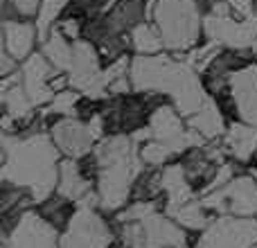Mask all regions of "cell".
<instances>
[{"label": "cell", "mask_w": 257, "mask_h": 248, "mask_svg": "<svg viewBox=\"0 0 257 248\" xmlns=\"http://www.w3.org/2000/svg\"><path fill=\"white\" fill-rule=\"evenodd\" d=\"M61 160L63 156L48 129H36L21 136H3V181L25 187L36 205L57 192Z\"/></svg>", "instance_id": "cell-1"}, {"label": "cell", "mask_w": 257, "mask_h": 248, "mask_svg": "<svg viewBox=\"0 0 257 248\" xmlns=\"http://www.w3.org/2000/svg\"><path fill=\"white\" fill-rule=\"evenodd\" d=\"M133 90L154 93L176 106L183 117H190L208 102L201 75L183 57L172 52L133 54L128 70Z\"/></svg>", "instance_id": "cell-2"}, {"label": "cell", "mask_w": 257, "mask_h": 248, "mask_svg": "<svg viewBox=\"0 0 257 248\" xmlns=\"http://www.w3.org/2000/svg\"><path fill=\"white\" fill-rule=\"evenodd\" d=\"M138 140L133 136H104L93 149L97 160V178L95 192L99 199V210L108 217L117 214L131 203L133 185L145 163L138 151Z\"/></svg>", "instance_id": "cell-3"}, {"label": "cell", "mask_w": 257, "mask_h": 248, "mask_svg": "<svg viewBox=\"0 0 257 248\" xmlns=\"http://www.w3.org/2000/svg\"><path fill=\"white\" fill-rule=\"evenodd\" d=\"M203 16L196 0H156L149 12L165 50L178 57L203 41Z\"/></svg>", "instance_id": "cell-4"}, {"label": "cell", "mask_w": 257, "mask_h": 248, "mask_svg": "<svg viewBox=\"0 0 257 248\" xmlns=\"http://www.w3.org/2000/svg\"><path fill=\"white\" fill-rule=\"evenodd\" d=\"M117 237L111 217L99 210V199L90 196L77 205L75 217L61 230L59 248H108Z\"/></svg>", "instance_id": "cell-5"}, {"label": "cell", "mask_w": 257, "mask_h": 248, "mask_svg": "<svg viewBox=\"0 0 257 248\" xmlns=\"http://www.w3.org/2000/svg\"><path fill=\"white\" fill-rule=\"evenodd\" d=\"M48 133L52 136L63 158L81 160L93 154L97 142L106 136V129H104L102 115H95L90 120H81L79 115H68L50 122Z\"/></svg>", "instance_id": "cell-6"}, {"label": "cell", "mask_w": 257, "mask_h": 248, "mask_svg": "<svg viewBox=\"0 0 257 248\" xmlns=\"http://www.w3.org/2000/svg\"><path fill=\"white\" fill-rule=\"evenodd\" d=\"M199 199L214 217H221V214L257 217V178L250 172L241 169L230 183Z\"/></svg>", "instance_id": "cell-7"}, {"label": "cell", "mask_w": 257, "mask_h": 248, "mask_svg": "<svg viewBox=\"0 0 257 248\" xmlns=\"http://www.w3.org/2000/svg\"><path fill=\"white\" fill-rule=\"evenodd\" d=\"M257 244V217L221 214L194 237L192 248H253Z\"/></svg>", "instance_id": "cell-8"}, {"label": "cell", "mask_w": 257, "mask_h": 248, "mask_svg": "<svg viewBox=\"0 0 257 248\" xmlns=\"http://www.w3.org/2000/svg\"><path fill=\"white\" fill-rule=\"evenodd\" d=\"M61 230L45 221L36 208L21 214L18 223L3 235V248H59Z\"/></svg>", "instance_id": "cell-9"}, {"label": "cell", "mask_w": 257, "mask_h": 248, "mask_svg": "<svg viewBox=\"0 0 257 248\" xmlns=\"http://www.w3.org/2000/svg\"><path fill=\"white\" fill-rule=\"evenodd\" d=\"M57 68L45 59V54L41 50H36L30 59L18 66V79L21 86L25 90V95L30 97V102L34 104V108H43L48 106L54 99V90H52V77L57 75Z\"/></svg>", "instance_id": "cell-10"}, {"label": "cell", "mask_w": 257, "mask_h": 248, "mask_svg": "<svg viewBox=\"0 0 257 248\" xmlns=\"http://www.w3.org/2000/svg\"><path fill=\"white\" fill-rule=\"evenodd\" d=\"M255 61L253 52L250 50H237V48H221L214 59L199 72L201 81H203V88L210 97H217L223 90H228L232 75L239 72L241 68L250 66Z\"/></svg>", "instance_id": "cell-11"}, {"label": "cell", "mask_w": 257, "mask_h": 248, "mask_svg": "<svg viewBox=\"0 0 257 248\" xmlns=\"http://www.w3.org/2000/svg\"><path fill=\"white\" fill-rule=\"evenodd\" d=\"M0 52L9 54L16 63H23L41 48V34L34 21H3L0 25Z\"/></svg>", "instance_id": "cell-12"}, {"label": "cell", "mask_w": 257, "mask_h": 248, "mask_svg": "<svg viewBox=\"0 0 257 248\" xmlns=\"http://www.w3.org/2000/svg\"><path fill=\"white\" fill-rule=\"evenodd\" d=\"M235 120L257 127V61L235 72L228 84Z\"/></svg>", "instance_id": "cell-13"}, {"label": "cell", "mask_w": 257, "mask_h": 248, "mask_svg": "<svg viewBox=\"0 0 257 248\" xmlns=\"http://www.w3.org/2000/svg\"><path fill=\"white\" fill-rule=\"evenodd\" d=\"M223 151L228 154V158L239 163L241 167L250 163V158L257 154V127L246 122H230L228 131L223 133L221 140Z\"/></svg>", "instance_id": "cell-14"}, {"label": "cell", "mask_w": 257, "mask_h": 248, "mask_svg": "<svg viewBox=\"0 0 257 248\" xmlns=\"http://www.w3.org/2000/svg\"><path fill=\"white\" fill-rule=\"evenodd\" d=\"M95 192V183L84 174L79 160L63 158L59 165V181H57V194L75 201L77 205L86 201Z\"/></svg>", "instance_id": "cell-15"}, {"label": "cell", "mask_w": 257, "mask_h": 248, "mask_svg": "<svg viewBox=\"0 0 257 248\" xmlns=\"http://www.w3.org/2000/svg\"><path fill=\"white\" fill-rule=\"evenodd\" d=\"M192 131H196L203 140L208 142H219L223 138V133L228 131V117L223 115V111L219 108V104L212 97H208V102L194 113V115L187 117Z\"/></svg>", "instance_id": "cell-16"}, {"label": "cell", "mask_w": 257, "mask_h": 248, "mask_svg": "<svg viewBox=\"0 0 257 248\" xmlns=\"http://www.w3.org/2000/svg\"><path fill=\"white\" fill-rule=\"evenodd\" d=\"M165 212H167L176 223H181L187 232H192V235L203 232L205 228L210 226V221L214 219V214L201 203V199H194V201L183 203V205H174V208H167Z\"/></svg>", "instance_id": "cell-17"}, {"label": "cell", "mask_w": 257, "mask_h": 248, "mask_svg": "<svg viewBox=\"0 0 257 248\" xmlns=\"http://www.w3.org/2000/svg\"><path fill=\"white\" fill-rule=\"evenodd\" d=\"M36 210H39L45 221H50L57 230H66V226L70 223V219L75 217V212H77V203L54 192L43 203L36 205Z\"/></svg>", "instance_id": "cell-18"}, {"label": "cell", "mask_w": 257, "mask_h": 248, "mask_svg": "<svg viewBox=\"0 0 257 248\" xmlns=\"http://www.w3.org/2000/svg\"><path fill=\"white\" fill-rule=\"evenodd\" d=\"M128 41H131V54H160L167 52L163 45V39H160L156 25L149 21L140 23L138 27H133V32L128 34Z\"/></svg>", "instance_id": "cell-19"}, {"label": "cell", "mask_w": 257, "mask_h": 248, "mask_svg": "<svg viewBox=\"0 0 257 248\" xmlns=\"http://www.w3.org/2000/svg\"><path fill=\"white\" fill-rule=\"evenodd\" d=\"M68 7H70V0H43L41 5V12L36 16V27H39V34H41V41L50 34V32L57 27V23L66 16Z\"/></svg>", "instance_id": "cell-20"}, {"label": "cell", "mask_w": 257, "mask_h": 248, "mask_svg": "<svg viewBox=\"0 0 257 248\" xmlns=\"http://www.w3.org/2000/svg\"><path fill=\"white\" fill-rule=\"evenodd\" d=\"M43 0H3L0 3V14L3 21H36L41 12Z\"/></svg>", "instance_id": "cell-21"}, {"label": "cell", "mask_w": 257, "mask_h": 248, "mask_svg": "<svg viewBox=\"0 0 257 248\" xmlns=\"http://www.w3.org/2000/svg\"><path fill=\"white\" fill-rule=\"evenodd\" d=\"M250 52H253V57H255V61H257V41L253 43V48H250Z\"/></svg>", "instance_id": "cell-22"}, {"label": "cell", "mask_w": 257, "mask_h": 248, "mask_svg": "<svg viewBox=\"0 0 257 248\" xmlns=\"http://www.w3.org/2000/svg\"><path fill=\"white\" fill-rule=\"evenodd\" d=\"M253 7H255V14H257V0H253Z\"/></svg>", "instance_id": "cell-23"}, {"label": "cell", "mask_w": 257, "mask_h": 248, "mask_svg": "<svg viewBox=\"0 0 257 248\" xmlns=\"http://www.w3.org/2000/svg\"><path fill=\"white\" fill-rule=\"evenodd\" d=\"M253 248H257V244H255V246H253Z\"/></svg>", "instance_id": "cell-24"}]
</instances>
